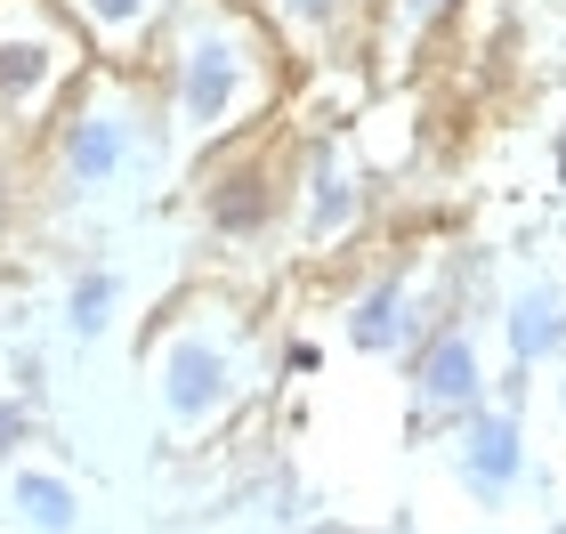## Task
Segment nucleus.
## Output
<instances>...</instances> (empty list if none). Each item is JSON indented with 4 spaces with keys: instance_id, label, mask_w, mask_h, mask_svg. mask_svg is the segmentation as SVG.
<instances>
[{
    "instance_id": "nucleus-1",
    "label": "nucleus",
    "mask_w": 566,
    "mask_h": 534,
    "mask_svg": "<svg viewBox=\"0 0 566 534\" xmlns=\"http://www.w3.org/2000/svg\"><path fill=\"white\" fill-rule=\"evenodd\" d=\"M292 73L300 65L283 57L260 0H178L163 33L146 41V82H154V106H163L170 170H187L219 138H243L268 114H283Z\"/></svg>"
},
{
    "instance_id": "nucleus-2",
    "label": "nucleus",
    "mask_w": 566,
    "mask_h": 534,
    "mask_svg": "<svg viewBox=\"0 0 566 534\" xmlns=\"http://www.w3.org/2000/svg\"><path fill=\"white\" fill-rule=\"evenodd\" d=\"M138 170H170V138H163V106H154L146 65H106L90 57L82 82L57 97L49 130L33 138V211L65 219L82 202L114 195Z\"/></svg>"
},
{
    "instance_id": "nucleus-3",
    "label": "nucleus",
    "mask_w": 566,
    "mask_h": 534,
    "mask_svg": "<svg viewBox=\"0 0 566 534\" xmlns=\"http://www.w3.org/2000/svg\"><path fill=\"white\" fill-rule=\"evenodd\" d=\"M146 380L163 397V421L178 438H202L243 405L251 389V316L227 292H187L146 333Z\"/></svg>"
},
{
    "instance_id": "nucleus-4",
    "label": "nucleus",
    "mask_w": 566,
    "mask_h": 534,
    "mask_svg": "<svg viewBox=\"0 0 566 534\" xmlns=\"http://www.w3.org/2000/svg\"><path fill=\"white\" fill-rule=\"evenodd\" d=\"M187 202L195 227L219 251H268L292 219V106L268 114L260 130L219 138L211 155L187 163Z\"/></svg>"
},
{
    "instance_id": "nucleus-5",
    "label": "nucleus",
    "mask_w": 566,
    "mask_h": 534,
    "mask_svg": "<svg viewBox=\"0 0 566 534\" xmlns=\"http://www.w3.org/2000/svg\"><path fill=\"white\" fill-rule=\"evenodd\" d=\"M90 41L73 33L57 0H0V138L33 146L57 114V97L82 82Z\"/></svg>"
},
{
    "instance_id": "nucleus-6",
    "label": "nucleus",
    "mask_w": 566,
    "mask_h": 534,
    "mask_svg": "<svg viewBox=\"0 0 566 534\" xmlns=\"http://www.w3.org/2000/svg\"><path fill=\"white\" fill-rule=\"evenodd\" d=\"M373 227V170L356 163L340 122H292V235L300 260H332Z\"/></svg>"
},
{
    "instance_id": "nucleus-7",
    "label": "nucleus",
    "mask_w": 566,
    "mask_h": 534,
    "mask_svg": "<svg viewBox=\"0 0 566 534\" xmlns=\"http://www.w3.org/2000/svg\"><path fill=\"white\" fill-rule=\"evenodd\" d=\"M405 356H413V413H421V429H453L461 413H478V405L494 397V373H485V348H478L470 316H437Z\"/></svg>"
},
{
    "instance_id": "nucleus-8",
    "label": "nucleus",
    "mask_w": 566,
    "mask_h": 534,
    "mask_svg": "<svg viewBox=\"0 0 566 534\" xmlns=\"http://www.w3.org/2000/svg\"><path fill=\"white\" fill-rule=\"evenodd\" d=\"M437 316H446V300L421 284V268H413V260L373 268L365 284L340 300V333H348V348H356V356H405V348H413Z\"/></svg>"
},
{
    "instance_id": "nucleus-9",
    "label": "nucleus",
    "mask_w": 566,
    "mask_h": 534,
    "mask_svg": "<svg viewBox=\"0 0 566 534\" xmlns=\"http://www.w3.org/2000/svg\"><path fill=\"white\" fill-rule=\"evenodd\" d=\"M453 478H461V494L485 502V511L518 494V478H526V421H518V397H485L478 413L453 421Z\"/></svg>"
},
{
    "instance_id": "nucleus-10",
    "label": "nucleus",
    "mask_w": 566,
    "mask_h": 534,
    "mask_svg": "<svg viewBox=\"0 0 566 534\" xmlns=\"http://www.w3.org/2000/svg\"><path fill=\"white\" fill-rule=\"evenodd\" d=\"M373 9L380 0H260V17L275 24L283 57L300 73H324V65H356L373 41Z\"/></svg>"
},
{
    "instance_id": "nucleus-11",
    "label": "nucleus",
    "mask_w": 566,
    "mask_h": 534,
    "mask_svg": "<svg viewBox=\"0 0 566 534\" xmlns=\"http://www.w3.org/2000/svg\"><path fill=\"white\" fill-rule=\"evenodd\" d=\"M502 333H510V389L502 397H518L526 389L518 373H534L543 356L566 348V284L558 275H526V284L502 300Z\"/></svg>"
},
{
    "instance_id": "nucleus-12",
    "label": "nucleus",
    "mask_w": 566,
    "mask_h": 534,
    "mask_svg": "<svg viewBox=\"0 0 566 534\" xmlns=\"http://www.w3.org/2000/svg\"><path fill=\"white\" fill-rule=\"evenodd\" d=\"M57 9L73 17V33L90 41V57L146 65V41L163 33V17L178 9V0H57Z\"/></svg>"
},
{
    "instance_id": "nucleus-13",
    "label": "nucleus",
    "mask_w": 566,
    "mask_h": 534,
    "mask_svg": "<svg viewBox=\"0 0 566 534\" xmlns=\"http://www.w3.org/2000/svg\"><path fill=\"white\" fill-rule=\"evenodd\" d=\"M453 17H461V0H380L373 9V41H365L373 82H405L413 57L437 41V24H453Z\"/></svg>"
},
{
    "instance_id": "nucleus-14",
    "label": "nucleus",
    "mask_w": 566,
    "mask_h": 534,
    "mask_svg": "<svg viewBox=\"0 0 566 534\" xmlns=\"http://www.w3.org/2000/svg\"><path fill=\"white\" fill-rule=\"evenodd\" d=\"M0 519L9 526H41V534H73L82 526V494H73V478L9 453V462H0Z\"/></svg>"
},
{
    "instance_id": "nucleus-15",
    "label": "nucleus",
    "mask_w": 566,
    "mask_h": 534,
    "mask_svg": "<svg viewBox=\"0 0 566 534\" xmlns=\"http://www.w3.org/2000/svg\"><path fill=\"white\" fill-rule=\"evenodd\" d=\"M33 146L24 138H0V260L17 251V235L33 227Z\"/></svg>"
},
{
    "instance_id": "nucleus-16",
    "label": "nucleus",
    "mask_w": 566,
    "mask_h": 534,
    "mask_svg": "<svg viewBox=\"0 0 566 534\" xmlns=\"http://www.w3.org/2000/svg\"><path fill=\"white\" fill-rule=\"evenodd\" d=\"M114 308H122V275L114 268H82L65 292V333L73 341H106L114 333Z\"/></svg>"
},
{
    "instance_id": "nucleus-17",
    "label": "nucleus",
    "mask_w": 566,
    "mask_h": 534,
    "mask_svg": "<svg viewBox=\"0 0 566 534\" xmlns=\"http://www.w3.org/2000/svg\"><path fill=\"white\" fill-rule=\"evenodd\" d=\"M33 397H24V389H9V397H0V462H9V453H24V446H33Z\"/></svg>"
},
{
    "instance_id": "nucleus-18",
    "label": "nucleus",
    "mask_w": 566,
    "mask_h": 534,
    "mask_svg": "<svg viewBox=\"0 0 566 534\" xmlns=\"http://www.w3.org/2000/svg\"><path fill=\"white\" fill-rule=\"evenodd\" d=\"M283 365H292V373H324V348L316 341H292V348H283Z\"/></svg>"
},
{
    "instance_id": "nucleus-19",
    "label": "nucleus",
    "mask_w": 566,
    "mask_h": 534,
    "mask_svg": "<svg viewBox=\"0 0 566 534\" xmlns=\"http://www.w3.org/2000/svg\"><path fill=\"white\" fill-rule=\"evenodd\" d=\"M558 195H566V138H558Z\"/></svg>"
},
{
    "instance_id": "nucleus-20",
    "label": "nucleus",
    "mask_w": 566,
    "mask_h": 534,
    "mask_svg": "<svg viewBox=\"0 0 566 534\" xmlns=\"http://www.w3.org/2000/svg\"><path fill=\"white\" fill-rule=\"evenodd\" d=\"M558 405H566V348H558Z\"/></svg>"
}]
</instances>
